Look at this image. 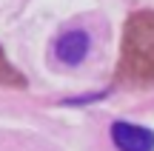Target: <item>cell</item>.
I'll use <instances>...</instances> for the list:
<instances>
[{"label":"cell","mask_w":154,"mask_h":151,"mask_svg":"<svg viewBox=\"0 0 154 151\" xmlns=\"http://www.w3.org/2000/svg\"><path fill=\"white\" fill-rule=\"evenodd\" d=\"M120 77L154 83V11H134L120 46Z\"/></svg>","instance_id":"6da1fadb"},{"label":"cell","mask_w":154,"mask_h":151,"mask_svg":"<svg viewBox=\"0 0 154 151\" xmlns=\"http://www.w3.org/2000/svg\"><path fill=\"white\" fill-rule=\"evenodd\" d=\"M111 140L120 151H154V131L123 120L111 125Z\"/></svg>","instance_id":"7a4b0ae2"},{"label":"cell","mask_w":154,"mask_h":151,"mask_svg":"<svg viewBox=\"0 0 154 151\" xmlns=\"http://www.w3.org/2000/svg\"><path fill=\"white\" fill-rule=\"evenodd\" d=\"M88 46H91L88 34L80 32V29H74V32H66V34H60V37H57L54 54H57V60H63L66 66H77V63L86 60Z\"/></svg>","instance_id":"3957f363"},{"label":"cell","mask_w":154,"mask_h":151,"mask_svg":"<svg viewBox=\"0 0 154 151\" xmlns=\"http://www.w3.org/2000/svg\"><path fill=\"white\" fill-rule=\"evenodd\" d=\"M0 83H23V77L11 71V66L3 60V54H0Z\"/></svg>","instance_id":"277c9868"}]
</instances>
